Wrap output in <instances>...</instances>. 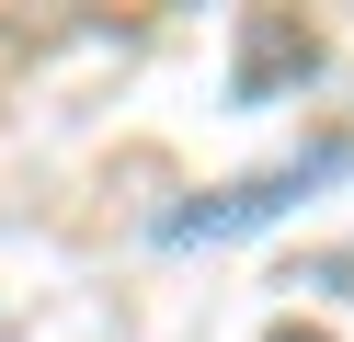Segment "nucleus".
<instances>
[{
    "instance_id": "obj_1",
    "label": "nucleus",
    "mask_w": 354,
    "mask_h": 342,
    "mask_svg": "<svg viewBox=\"0 0 354 342\" xmlns=\"http://www.w3.org/2000/svg\"><path fill=\"white\" fill-rule=\"evenodd\" d=\"M343 137H331V149H308V160H286V171H252V182H229V194H206V205H183V217H171V240H240V228H263V217H286V205L308 194V182H331L343 171Z\"/></svg>"
}]
</instances>
